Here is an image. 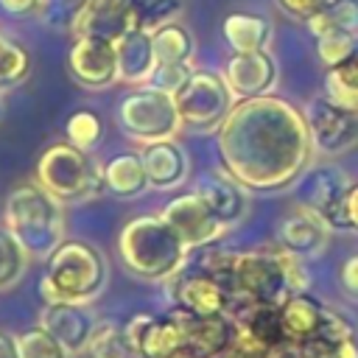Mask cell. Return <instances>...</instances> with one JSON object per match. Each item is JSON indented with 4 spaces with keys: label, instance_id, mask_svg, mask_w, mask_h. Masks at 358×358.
<instances>
[{
    "label": "cell",
    "instance_id": "1",
    "mask_svg": "<svg viewBox=\"0 0 358 358\" xmlns=\"http://www.w3.org/2000/svg\"><path fill=\"white\" fill-rule=\"evenodd\" d=\"M215 145L221 168L257 193L291 187L313 157L305 112L274 92L235 101Z\"/></svg>",
    "mask_w": 358,
    "mask_h": 358
},
{
    "label": "cell",
    "instance_id": "2",
    "mask_svg": "<svg viewBox=\"0 0 358 358\" xmlns=\"http://www.w3.org/2000/svg\"><path fill=\"white\" fill-rule=\"evenodd\" d=\"M199 266L210 268L232 294L235 305H280L296 291H308L310 277L305 271V260L288 255L285 249L263 246L249 252H227V249H201Z\"/></svg>",
    "mask_w": 358,
    "mask_h": 358
},
{
    "label": "cell",
    "instance_id": "3",
    "mask_svg": "<svg viewBox=\"0 0 358 358\" xmlns=\"http://www.w3.org/2000/svg\"><path fill=\"white\" fill-rule=\"evenodd\" d=\"M117 255L126 271L137 280L168 282L187 263L190 249L159 213H145L123 224L117 235Z\"/></svg>",
    "mask_w": 358,
    "mask_h": 358
},
{
    "label": "cell",
    "instance_id": "4",
    "mask_svg": "<svg viewBox=\"0 0 358 358\" xmlns=\"http://www.w3.org/2000/svg\"><path fill=\"white\" fill-rule=\"evenodd\" d=\"M109 282V263L103 252L87 241L64 238L48 257L39 280L45 302L92 305Z\"/></svg>",
    "mask_w": 358,
    "mask_h": 358
},
{
    "label": "cell",
    "instance_id": "5",
    "mask_svg": "<svg viewBox=\"0 0 358 358\" xmlns=\"http://www.w3.org/2000/svg\"><path fill=\"white\" fill-rule=\"evenodd\" d=\"M3 229L31 260H45L64 241V204L39 182H22L6 199Z\"/></svg>",
    "mask_w": 358,
    "mask_h": 358
},
{
    "label": "cell",
    "instance_id": "6",
    "mask_svg": "<svg viewBox=\"0 0 358 358\" xmlns=\"http://www.w3.org/2000/svg\"><path fill=\"white\" fill-rule=\"evenodd\" d=\"M34 182H39L62 204H81L106 193L103 165H98L90 151H81L67 140L53 143L39 154Z\"/></svg>",
    "mask_w": 358,
    "mask_h": 358
},
{
    "label": "cell",
    "instance_id": "7",
    "mask_svg": "<svg viewBox=\"0 0 358 358\" xmlns=\"http://www.w3.org/2000/svg\"><path fill=\"white\" fill-rule=\"evenodd\" d=\"M117 126L123 129L126 137H131L134 143H143V145L176 137L179 129H182L176 98L171 92L140 84V87H134L131 92H126L120 98Z\"/></svg>",
    "mask_w": 358,
    "mask_h": 358
},
{
    "label": "cell",
    "instance_id": "8",
    "mask_svg": "<svg viewBox=\"0 0 358 358\" xmlns=\"http://www.w3.org/2000/svg\"><path fill=\"white\" fill-rule=\"evenodd\" d=\"M173 98L182 129H193L201 134H215L218 126L227 120L229 109L235 106V95L227 87L224 76L213 70H193Z\"/></svg>",
    "mask_w": 358,
    "mask_h": 358
},
{
    "label": "cell",
    "instance_id": "9",
    "mask_svg": "<svg viewBox=\"0 0 358 358\" xmlns=\"http://www.w3.org/2000/svg\"><path fill=\"white\" fill-rule=\"evenodd\" d=\"M352 176L336 162H316L308 165L294 187V204L313 210L333 232H344V201L352 187Z\"/></svg>",
    "mask_w": 358,
    "mask_h": 358
},
{
    "label": "cell",
    "instance_id": "10",
    "mask_svg": "<svg viewBox=\"0 0 358 358\" xmlns=\"http://www.w3.org/2000/svg\"><path fill=\"white\" fill-rule=\"evenodd\" d=\"M165 285L171 308L187 316H229L232 310V294L227 285L199 263H185Z\"/></svg>",
    "mask_w": 358,
    "mask_h": 358
},
{
    "label": "cell",
    "instance_id": "11",
    "mask_svg": "<svg viewBox=\"0 0 358 358\" xmlns=\"http://www.w3.org/2000/svg\"><path fill=\"white\" fill-rule=\"evenodd\" d=\"M313 151L341 157L358 145V109H350L327 95H316L305 109Z\"/></svg>",
    "mask_w": 358,
    "mask_h": 358
},
{
    "label": "cell",
    "instance_id": "12",
    "mask_svg": "<svg viewBox=\"0 0 358 358\" xmlns=\"http://www.w3.org/2000/svg\"><path fill=\"white\" fill-rule=\"evenodd\" d=\"M171 227L173 232L185 241V246L193 252V249H204V246H213L218 243L224 235H227V227L213 215V210L190 190V193H179L173 196L162 213H159Z\"/></svg>",
    "mask_w": 358,
    "mask_h": 358
},
{
    "label": "cell",
    "instance_id": "13",
    "mask_svg": "<svg viewBox=\"0 0 358 358\" xmlns=\"http://www.w3.org/2000/svg\"><path fill=\"white\" fill-rule=\"evenodd\" d=\"M67 73L84 90H106L120 81L115 42L95 36H76L67 50Z\"/></svg>",
    "mask_w": 358,
    "mask_h": 358
},
{
    "label": "cell",
    "instance_id": "14",
    "mask_svg": "<svg viewBox=\"0 0 358 358\" xmlns=\"http://www.w3.org/2000/svg\"><path fill=\"white\" fill-rule=\"evenodd\" d=\"M221 76L232 90L235 101H246L274 92V87L280 84V64L268 48L255 53H232L224 62Z\"/></svg>",
    "mask_w": 358,
    "mask_h": 358
},
{
    "label": "cell",
    "instance_id": "15",
    "mask_svg": "<svg viewBox=\"0 0 358 358\" xmlns=\"http://www.w3.org/2000/svg\"><path fill=\"white\" fill-rule=\"evenodd\" d=\"M123 327L143 358H173L185 350V324L176 310L134 313Z\"/></svg>",
    "mask_w": 358,
    "mask_h": 358
},
{
    "label": "cell",
    "instance_id": "16",
    "mask_svg": "<svg viewBox=\"0 0 358 358\" xmlns=\"http://www.w3.org/2000/svg\"><path fill=\"white\" fill-rule=\"evenodd\" d=\"M98 316L92 313L90 305H76V302H45L39 310V322L73 358L81 355L98 327Z\"/></svg>",
    "mask_w": 358,
    "mask_h": 358
},
{
    "label": "cell",
    "instance_id": "17",
    "mask_svg": "<svg viewBox=\"0 0 358 358\" xmlns=\"http://www.w3.org/2000/svg\"><path fill=\"white\" fill-rule=\"evenodd\" d=\"M333 229L308 207L294 204L280 221H277V246L299 260L319 257L330 243Z\"/></svg>",
    "mask_w": 358,
    "mask_h": 358
},
{
    "label": "cell",
    "instance_id": "18",
    "mask_svg": "<svg viewBox=\"0 0 358 358\" xmlns=\"http://www.w3.org/2000/svg\"><path fill=\"white\" fill-rule=\"evenodd\" d=\"M193 193L213 210V215L227 229L235 227V224H241L249 215V190L235 176H229L224 168L204 171L196 179Z\"/></svg>",
    "mask_w": 358,
    "mask_h": 358
},
{
    "label": "cell",
    "instance_id": "19",
    "mask_svg": "<svg viewBox=\"0 0 358 358\" xmlns=\"http://www.w3.org/2000/svg\"><path fill=\"white\" fill-rule=\"evenodd\" d=\"M140 157H143V165H145L148 187H154V190H173L190 173V157H187L185 145L176 137L143 145Z\"/></svg>",
    "mask_w": 358,
    "mask_h": 358
},
{
    "label": "cell",
    "instance_id": "20",
    "mask_svg": "<svg viewBox=\"0 0 358 358\" xmlns=\"http://www.w3.org/2000/svg\"><path fill=\"white\" fill-rule=\"evenodd\" d=\"M294 358H358L355 324L341 310L330 308L322 330L294 347Z\"/></svg>",
    "mask_w": 358,
    "mask_h": 358
},
{
    "label": "cell",
    "instance_id": "21",
    "mask_svg": "<svg viewBox=\"0 0 358 358\" xmlns=\"http://www.w3.org/2000/svg\"><path fill=\"white\" fill-rule=\"evenodd\" d=\"M173 310V308H171ZM185 324V352L196 358H221L232 347V316H187L176 310Z\"/></svg>",
    "mask_w": 358,
    "mask_h": 358
},
{
    "label": "cell",
    "instance_id": "22",
    "mask_svg": "<svg viewBox=\"0 0 358 358\" xmlns=\"http://www.w3.org/2000/svg\"><path fill=\"white\" fill-rule=\"evenodd\" d=\"M327 310H330V305L322 302L310 291H296L285 302H280V324H282L288 344L296 347V344L313 338L322 330Z\"/></svg>",
    "mask_w": 358,
    "mask_h": 358
},
{
    "label": "cell",
    "instance_id": "23",
    "mask_svg": "<svg viewBox=\"0 0 358 358\" xmlns=\"http://www.w3.org/2000/svg\"><path fill=\"white\" fill-rule=\"evenodd\" d=\"M131 14L126 0H87L76 22V36H95L106 42H117L126 31H131Z\"/></svg>",
    "mask_w": 358,
    "mask_h": 358
},
{
    "label": "cell",
    "instance_id": "24",
    "mask_svg": "<svg viewBox=\"0 0 358 358\" xmlns=\"http://www.w3.org/2000/svg\"><path fill=\"white\" fill-rule=\"evenodd\" d=\"M115 50H117V76H120V81L131 84V87L145 84L154 64H157L151 31H143V28L126 31L115 42Z\"/></svg>",
    "mask_w": 358,
    "mask_h": 358
},
{
    "label": "cell",
    "instance_id": "25",
    "mask_svg": "<svg viewBox=\"0 0 358 358\" xmlns=\"http://www.w3.org/2000/svg\"><path fill=\"white\" fill-rule=\"evenodd\" d=\"M103 187L117 199H137L148 190V176L140 151H123L103 162Z\"/></svg>",
    "mask_w": 358,
    "mask_h": 358
},
{
    "label": "cell",
    "instance_id": "26",
    "mask_svg": "<svg viewBox=\"0 0 358 358\" xmlns=\"http://www.w3.org/2000/svg\"><path fill=\"white\" fill-rule=\"evenodd\" d=\"M224 39L232 48V53H255L266 50L271 39V22L263 14L252 11H232L224 17Z\"/></svg>",
    "mask_w": 358,
    "mask_h": 358
},
{
    "label": "cell",
    "instance_id": "27",
    "mask_svg": "<svg viewBox=\"0 0 358 358\" xmlns=\"http://www.w3.org/2000/svg\"><path fill=\"white\" fill-rule=\"evenodd\" d=\"M305 28L316 39L327 34H358V0H330L305 22Z\"/></svg>",
    "mask_w": 358,
    "mask_h": 358
},
{
    "label": "cell",
    "instance_id": "28",
    "mask_svg": "<svg viewBox=\"0 0 358 358\" xmlns=\"http://www.w3.org/2000/svg\"><path fill=\"white\" fill-rule=\"evenodd\" d=\"M84 358H143L137 347L131 344L129 333L117 322H98L87 350L81 352Z\"/></svg>",
    "mask_w": 358,
    "mask_h": 358
},
{
    "label": "cell",
    "instance_id": "29",
    "mask_svg": "<svg viewBox=\"0 0 358 358\" xmlns=\"http://www.w3.org/2000/svg\"><path fill=\"white\" fill-rule=\"evenodd\" d=\"M324 95L350 106V109H358V36H355V45H352L350 56L344 62H338L336 67H327Z\"/></svg>",
    "mask_w": 358,
    "mask_h": 358
},
{
    "label": "cell",
    "instance_id": "30",
    "mask_svg": "<svg viewBox=\"0 0 358 358\" xmlns=\"http://www.w3.org/2000/svg\"><path fill=\"white\" fill-rule=\"evenodd\" d=\"M154 53L157 62H193L196 56V39L190 34L187 25H182L179 20L159 25L154 34Z\"/></svg>",
    "mask_w": 358,
    "mask_h": 358
},
{
    "label": "cell",
    "instance_id": "31",
    "mask_svg": "<svg viewBox=\"0 0 358 358\" xmlns=\"http://www.w3.org/2000/svg\"><path fill=\"white\" fill-rule=\"evenodd\" d=\"M129 3V14H131V25L143 28V31H157L165 22L179 20L185 0H126Z\"/></svg>",
    "mask_w": 358,
    "mask_h": 358
},
{
    "label": "cell",
    "instance_id": "32",
    "mask_svg": "<svg viewBox=\"0 0 358 358\" xmlns=\"http://www.w3.org/2000/svg\"><path fill=\"white\" fill-rule=\"evenodd\" d=\"M31 73V53L17 39L0 34V90L20 87Z\"/></svg>",
    "mask_w": 358,
    "mask_h": 358
},
{
    "label": "cell",
    "instance_id": "33",
    "mask_svg": "<svg viewBox=\"0 0 358 358\" xmlns=\"http://www.w3.org/2000/svg\"><path fill=\"white\" fill-rule=\"evenodd\" d=\"M87 8V0H39L36 17L45 28L59 31V34H73L81 11Z\"/></svg>",
    "mask_w": 358,
    "mask_h": 358
},
{
    "label": "cell",
    "instance_id": "34",
    "mask_svg": "<svg viewBox=\"0 0 358 358\" xmlns=\"http://www.w3.org/2000/svg\"><path fill=\"white\" fill-rule=\"evenodd\" d=\"M64 134H67V143H73L76 148L92 151L103 140V120L92 109H78L67 117Z\"/></svg>",
    "mask_w": 358,
    "mask_h": 358
},
{
    "label": "cell",
    "instance_id": "35",
    "mask_svg": "<svg viewBox=\"0 0 358 358\" xmlns=\"http://www.w3.org/2000/svg\"><path fill=\"white\" fill-rule=\"evenodd\" d=\"M17 347H20V358H73L42 324L17 333Z\"/></svg>",
    "mask_w": 358,
    "mask_h": 358
},
{
    "label": "cell",
    "instance_id": "36",
    "mask_svg": "<svg viewBox=\"0 0 358 358\" xmlns=\"http://www.w3.org/2000/svg\"><path fill=\"white\" fill-rule=\"evenodd\" d=\"M31 257L25 255V249L6 232L0 229V291L17 285L28 268Z\"/></svg>",
    "mask_w": 358,
    "mask_h": 358
},
{
    "label": "cell",
    "instance_id": "37",
    "mask_svg": "<svg viewBox=\"0 0 358 358\" xmlns=\"http://www.w3.org/2000/svg\"><path fill=\"white\" fill-rule=\"evenodd\" d=\"M193 70H196L193 62H157L145 84L154 87V90H162V92L176 95L185 87V81L190 78Z\"/></svg>",
    "mask_w": 358,
    "mask_h": 358
},
{
    "label": "cell",
    "instance_id": "38",
    "mask_svg": "<svg viewBox=\"0 0 358 358\" xmlns=\"http://www.w3.org/2000/svg\"><path fill=\"white\" fill-rule=\"evenodd\" d=\"M355 36L358 34H327V36H319L316 39V59L324 64V67H336L338 62H344L355 45Z\"/></svg>",
    "mask_w": 358,
    "mask_h": 358
},
{
    "label": "cell",
    "instance_id": "39",
    "mask_svg": "<svg viewBox=\"0 0 358 358\" xmlns=\"http://www.w3.org/2000/svg\"><path fill=\"white\" fill-rule=\"evenodd\" d=\"M338 285H341V291H344L347 299L358 302V252L350 255L341 263V268H338Z\"/></svg>",
    "mask_w": 358,
    "mask_h": 358
},
{
    "label": "cell",
    "instance_id": "40",
    "mask_svg": "<svg viewBox=\"0 0 358 358\" xmlns=\"http://www.w3.org/2000/svg\"><path fill=\"white\" fill-rule=\"evenodd\" d=\"M330 0H277V6L288 14V17H294V20H299V22H308L319 8H324Z\"/></svg>",
    "mask_w": 358,
    "mask_h": 358
},
{
    "label": "cell",
    "instance_id": "41",
    "mask_svg": "<svg viewBox=\"0 0 358 358\" xmlns=\"http://www.w3.org/2000/svg\"><path fill=\"white\" fill-rule=\"evenodd\" d=\"M344 232L358 235V182H352L344 201Z\"/></svg>",
    "mask_w": 358,
    "mask_h": 358
},
{
    "label": "cell",
    "instance_id": "42",
    "mask_svg": "<svg viewBox=\"0 0 358 358\" xmlns=\"http://www.w3.org/2000/svg\"><path fill=\"white\" fill-rule=\"evenodd\" d=\"M0 8L11 17H28V14H36L39 0H0Z\"/></svg>",
    "mask_w": 358,
    "mask_h": 358
},
{
    "label": "cell",
    "instance_id": "43",
    "mask_svg": "<svg viewBox=\"0 0 358 358\" xmlns=\"http://www.w3.org/2000/svg\"><path fill=\"white\" fill-rule=\"evenodd\" d=\"M0 358H20V347H17V336L0 327Z\"/></svg>",
    "mask_w": 358,
    "mask_h": 358
},
{
    "label": "cell",
    "instance_id": "44",
    "mask_svg": "<svg viewBox=\"0 0 358 358\" xmlns=\"http://www.w3.org/2000/svg\"><path fill=\"white\" fill-rule=\"evenodd\" d=\"M173 358H196V355H190V352H185V350H182V352H176Z\"/></svg>",
    "mask_w": 358,
    "mask_h": 358
},
{
    "label": "cell",
    "instance_id": "45",
    "mask_svg": "<svg viewBox=\"0 0 358 358\" xmlns=\"http://www.w3.org/2000/svg\"><path fill=\"white\" fill-rule=\"evenodd\" d=\"M0 117H3V101H0Z\"/></svg>",
    "mask_w": 358,
    "mask_h": 358
}]
</instances>
